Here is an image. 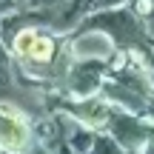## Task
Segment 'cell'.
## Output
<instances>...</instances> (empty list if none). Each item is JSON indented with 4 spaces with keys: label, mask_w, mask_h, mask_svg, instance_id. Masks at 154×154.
I'll return each instance as SVG.
<instances>
[{
    "label": "cell",
    "mask_w": 154,
    "mask_h": 154,
    "mask_svg": "<svg viewBox=\"0 0 154 154\" xmlns=\"http://www.w3.org/2000/svg\"><path fill=\"white\" fill-rule=\"evenodd\" d=\"M29 126L23 117H17L14 111L3 109V117H0V149L6 151H23L29 146Z\"/></svg>",
    "instance_id": "2"
},
{
    "label": "cell",
    "mask_w": 154,
    "mask_h": 154,
    "mask_svg": "<svg viewBox=\"0 0 154 154\" xmlns=\"http://www.w3.org/2000/svg\"><path fill=\"white\" fill-rule=\"evenodd\" d=\"M111 134H114V143H120V149L126 151H137L140 146H146L154 137V128H146L140 120H131L126 114H114L111 111Z\"/></svg>",
    "instance_id": "1"
},
{
    "label": "cell",
    "mask_w": 154,
    "mask_h": 154,
    "mask_svg": "<svg viewBox=\"0 0 154 154\" xmlns=\"http://www.w3.org/2000/svg\"><path fill=\"white\" fill-rule=\"evenodd\" d=\"M114 49H117V43L106 32H86L80 40H77V57H88V60L111 57Z\"/></svg>",
    "instance_id": "3"
},
{
    "label": "cell",
    "mask_w": 154,
    "mask_h": 154,
    "mask_svg": "<svg viewBox=\"0 0 154 154\" xmlns=\"http://www.w3.org/2000/svg\"><path fill=\"white\" fill-rule=\"evenodd\" d=\"M54 51H57V43L51 37H46V34H37V40H34L32 51H29V60L32 63H40V66H46V63L54 60Z\"/></svg>",
    "instance_id": "4"
},
{
    "label": "cell",
    "mask_w": 154,
    "mask_h": 154,
    "mask_svg": "<svg viewBox=\"0 0 154 154\" xmlns=\"http://www.w3.org/2000/svg\"><path fill=\"white\" fill-rule=\"evenodd\" d=\"M34 40H37V32H34V29H23V32H17V37H14V43H11V46H14V51L20 57H29Z\"/></svg>",
    "instance_id": "5"
}]
</instances>
